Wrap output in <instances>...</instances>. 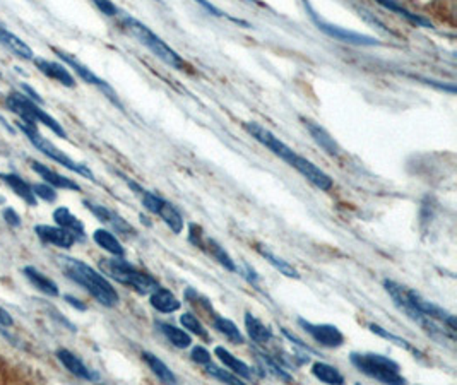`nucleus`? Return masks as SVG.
Instances as JSON below:
<instances>
[{
	"mask_svg": "<svg viewBox=\"0 0 457 385\" xmlns=\"http://www.w3.org/2000/svg\"><path fill=\"white\" fill-rule=\"evenodd\" d=\"M245 131L250 133L257 143H261L264 148L269 149L273 155L278 156V158H281L286 164H290L291 168H295L300 175L305 176L312 185L321 188V190L324 192H329L330 188H333L334 185L333 178H330L326 171H322L321 168L315 167L312 161H309L298 155V152H295L293 149L283 143L279 137H276L273 132L267 131L266 127L255 124V122H248V124H245Z\"/></svg>",
	"mask_w": 457,
	"mask_h": 385,
	"instance_id": "f257e3e1",
	"label": "nucleus"
},
{
	"mask_svg": "<svg viewBox=\"0 0 457 385\" xmlns=\"http://www.w3.org/2000/svg\"><path fill=\"white\" fill-rule=\"evenodd\" d=\"M60 267L67 278L72 279L79 286H82L100 305L108 306V308H113V306L118 305L120 296H118L117 289L113 288L112 282L103 274L98 273L91 266H88L82 261H77V259L62 257Z\"/></svg>",
	"mask_w": 457,
	"mask_h": 385,
	"instance_id": "f03ea898",
	"label": "nucleus"
},
{
	"mask_svg": "<svg viewBox=\"0 0 457 385\" xmlns=\"http://www.w3.org/2000/svg\"><path fill=\"white\" fill-rule=\"evenodd\" d=\"M384 288H385V292H387L389 296L392 298L396 308L399 310L401 313H404L409 320H413L415 324H418L420 327L423 329V331L427 332L433 341H437L439 344L454 343L456 332H452L447 325L442 324V322L433 320V319H430V317L423 315L420 310H416L415 306L409 304L408 298H406V286L392 281V279H384Z\"/></svg>",
	"mask_w": 457,
	"mask_h": 385,
	"instance_id": "7ed1b4c3",
	"label": "nucleus"
},
{
	"mask_svg": "<svg viewBox=\"0 0 457 385\" xmlns=\"http://www.w3.org/2000/svg\"><path fill=\"white\" fill-rule=\"evenodd\" d=\"M349 361L358 372L370 379L377 380L382 384L391 385H403L406 379L401 373V367L397 361L389 358V356L379 355V353H356L353 351L349 355Z\"/></svg>",
	"mask_w": 457,
	"mask_h": 385,
	"instance_id": "20e7f679",
	"label": "nucleus"
},
{
	"mask_svg": "<svg viewBox=\"0 0 457 385\" xmlns=\"http://www.w3.org/2000/svg\"><path fill=\"white\" fill-rule=\"evenodd\" d=\"M100 267L110 278L122 282V285L131 286L132 289H136V292L141 294H149L160 286L151 274L139 269L137 266L131 264V262L125 261L124 257L101 259Z\"/></svg>",
	"mask_w": 457,
	"mask_h": 385,
	"instance_id": "39448f33",
	"label": "nucleus"
},
{
	"mask_svg": "<svg viewBox=\"0 0 457 385\" xmlns=\"http://www.w3.org/2000/svg\"><path fill=\"white\" fill-rule=\"evenodd\" d=\"M122 26L125 27V31H127L131 37L136 38L141 45H144L149 52L155 55L156 58H160L161 62H165V64L173 67V69H176V70L185 69L184 58L180 57L175 50L170 48V46L161 40L156 33H153L148 26L143 25V22L137 21V19H134V18H129V15H125V18L122 19Z\"/></svg>",
	"mask_w": 457,
	"mask_h": 385,
	"instance_id": "423d86ee",
	"label": "nucleus"
},
{
	"mask_svg": "<svg viewBox=\"0 0 457 385\" xmlns=\"http://www.w3.org/2000/svg\"><path fill=\"white\" fill-rule=\"evenodd\" d=\"M15 124H18V127L21 129L22 132H25V136L27 137V139H30V143L33 144V146L37 148L38 151H41L43 155L46 156V158H50L52 161H55L57 164H62V167H65L67 170L77 173V175L84 176V178H88V180H93V182H94L93 171L89 170V168L86 167V164L74 161L72 158H70V156H67L64 151H60V149L55 146V144L50 143V141L46 139V137H43L41 133L38 132V125L37 124H26V122H22V120L15 122Z\"/></svg>",
	"mask_w": 457,
	"mask_h": 385,
	"instance_id": "0eeeda50",
	"label": "nucleus"
},
{
	"mask_svg": "<svg viewBox=\"0 0 457 385\" xmlns=\"http://www.w3.org/2000/svg\"><path fill=\"white\" fill-rule=\"evenodd\" d=\"M6 105L11 112L15 113L22 122L26 124H41L45 127H49L55 136H58L60 139H67V132L65 129L58 124L57 120L53 119L52 115L41 110L38 103H34L31 98L25 96L21 93H11L9 96L6 98Z\"/></svg>",
	"mask_w": 457,
	"mask_h": 385,
	"instance_id": "6e6552de",
	"label": "nucleus"
},
{
	"mask_svg": "<svg viewBox=\"0 0 457 385\" xmlns=\"http://www.w3.org/2000/svg\"><path fill=\"white\" fill-rule=\"evenodd\" d=\"M127 183H129V187H131L132 190L139 195L141 200H143V206L149 211V213L160 216V218L165 221V225L170 226V230L173 231V233H176V235L182 233L184 216L180 214V211L176 209L172 202L165 200L161 195L155 194V192L146 190V188L137 185V183L132 182V180H127Z\"/></svg>",
	"mask_w": 457,
	"mask_h": 385,
	"instance_id": "1a4fd4ad",
	"label": "nucleus"
},
{
	"mask_svg": "<svg viewBox=\"0 0 457 385\" xmlns=\"http://www.w3.org/2000/svg\"><path fill=\"white\" fill-rule=\"evenodd\" d=\"M298 325L322 348L336 349L345 344V334L333 324H314V322L298 319Z\"/></svg>",
	"mask_w": 457,
	"mask_h": 385,
	"instance_id": "9d476101",
	"label": "nucleus"
},
{
	"mask_svg": "<svg viewBox=\"0 0 457 385\" xmlns=\"http://www.w3.org/2000/svg\"><path fill=\"white\" fill-rule=\"evenodd\" d=\"M406 298H408L409 304L415 306L416 310H420V312L423 313V315L430 317V319H433V320L442 322V324L447 325V327L451 329L452 332L457 331L456 317L452 315L451 312H447V310H444L442 306L435 305L433 301L421 296L418 292H415V289H409V288H406Z\"/></svg>",
	"mask_w": 457,
	"mask_h": 385,
	"instance_id": "9b49d317",
	"label": "nucleus"
},
{
	"mask_svg": "<svg viewBox=\"0 0 457 385\" xmlns=\"http://www.w3.org/2000/svg\"><path fill=\"white\" fill-rule=\"evenodd\" d=\"M53 52L57 53L58 58H60V60H64L65 64L69 65L70 69H72L74 72H76L82 81L88 82V84H91V86H96L98 89H101V91H103L106 94V98H110V100H112L113 103L118 105V100H117L115 91H113V89L110 88V86L106 84V82L103 79H100V77H98L91 69H88V67H86L84 64H81V62H79L77 58L74 57V55L67 53V52H64V50L53 48Z\"/></svg>",
	"mask_w": 457,
	"mask_h": 385,
	"instance_id": "f8f14e48",
	"label": "nucleus"
},
{
	"mask_svg": "<svg viewBox=\"0 0 457 385\" xmlns=\"http://www.w3.org/2000/svg\"><path fill=\"white\" fill-rule=\"evenodd\" d=\"M84 206L88 207V209L91 211V213L96 216L100 221H103V223H106V225L112 226L117 233L124 235V237H127V238L134 237V233H136V231H134V228L129 225L124 218H120L115 211L108 209V207L101 206V204H94V202H91V200H84Z\"/></svg>",
	"mask_w": 457,
	"mask_h": 385,
	"instance_id": "ddd939ff",
	"label": "nucleus"
},
{
	"mask_svg": "<svg viewBox=\"0 0 457 385\" xmlns=\"http://www.w3.org/2000/svg\"><path fill=\"white\" fill-rule=\"evenodd\" d=\"M34 233L43 243L58 247V249H70L76 243V237L70 231L64 230L60 226H50V225H37L34 226Z\"/></svg>",
	"mask_w": 457,
	"mask_h": 385,
	"instance_id": "4468645a",
	"label": "nucleus"
},
{
	"mask_svg": "<svg viewBox=\"0 0 457 385\" xmlns=\"http://www.w3.org/2000/svg\"><path fill=\"white\" fill-rule=\"evenodd\" d=\"M57 358L62 365H64L65 370H69L74 377H77V379L88 380V382H94V380L100 379V375H98L96 372H93L84 361L79 358L77 355H74L72 351H69V349L65 348L58 349Z\"/></svg>",
	"mask_w": 457,
	"mask_h": 385,
	"instance_id": "2eb2a0df",
	"label": "nucleus"
},
{
	"mask_svg": "<svg viewBox=\"0 0 457 385\" xmlns=\"http://www.w3.org/2000/svg\"><path fill=\"white\" fill-rule=\"evenodd\" d=\"M33 60L39 72H43L46 77H50V79L60 82L65 88H74V86H76V79H74V76L69 72V69H67L65 65L45 60V58H33Z\"/></svg>",
	"mask_w": 457,
	"mask_h": 385,
	"instance_id": "dca6fc26",
	"label": "nucleus"
},
{
	"mask_svg": "<svg viewBox=\"0 0 457 385\" xmlns=\"http://www.w3.org/2000/svg\"><path fill=\"white\" fill-rule=\"evenodd\" d=\"M197 249L204 250L207 255H211L212 259H214L216 262H218L219 266H223L224 269L230 270V273H238V267H236L235 261L231 259V255L224 250V247L221 245L219 242H216L214 238H202V242L199 243V247Z\"/></svg>",
	"mask_w": 457,
	"mask_h": 385,
	"instance_id": "f3484780",
	"label": "nucleus"
},
{
	"mask_svg": "<svg viewBox=\"0 0 457 385\" xmlns=\"http://www.w3.org/2000/svg\"><path fill=\"white\" fill-rule=\"evenodd\" d=\"M31 168H33V171L38 173V175L41 176V178L45 180L49 185H52L53 188H65V190H74V192L81 190V187H79L74 180L67 178V176L60 175V173L50 170L49 167L38 163V161H33V163H31Z\"/></svg>",
	"mask_w": 457,
	"mask_h": 385,
	"instance_id": "a211bd4d",
	"label": "nucleus"
},
{
	"mask_svg": "<svg viewBox=\"0 0 457 385\" xmlns=\"http://www.w3.org/2000/svg\"><path fill=\"white\" fill-rule=\"evenodd\" d=\"M243 322H245V329H247L248 337H250L255 344L266 346L267 343H271V341L274 339V334H273V331H271L269 325L264 324V322L261 319H257L254 313L247 312Z\"/></svg>",
	"mask_w": 457,
	"mask_h": 385,
	"instance_id": "6ab92c4d",
	"label": "nucleus"
},
{
	"mask_svg": "<svg viewBox=\"0 0 457 385\" xmlns=\"http://www.w3.org/2000/svg\"><path fill=\"white\" fill-rule=\"evenodd\" d=\"M149 294H151L149 304H151L153 308L161 313H173L176 312V310H180V306H182V301H180L170 289L161 288V286H157L155 292H151Z\"/></svg>",
	"mask_w": 457,
	"mask_h": 385,
	"instance_id": "aec40b11",
	"label": "nucleus"
},
{
	"mask_svg": "<svg viewBox=\"0 0 457 385\" xmlns=\"http://www.w3.org/2000/svg\"><path fill=\"white\" fill-rule=\"evenodd\" d=\"M303 124H305L307 131L310 132V136L314 137L315 143L324 149L327 155L340 156V151H341L340 146H337L336 141H334V137H330V133L327 132L324 127H321L318 124H315V122L307 120V119H303Z\"/></svg>",
	"mask_w": 457,
	"mask_h": 385,
	"instance_id": "412c9836",
	"label": "nucleus"
},
{
	"mask_svg": "<svg viewBox=\"0 0 457 385\" xmlns=\"http://www.w3.org/2000/svg\"><path fill=\"white\" fill-rule=\"evenodd\" d=\"M53 219L55 223H57V226L70 231V233H72L77 240L86 238V230H84V225H82V221L77 218V216L70 213L67 207H57V209L53 211Z\"/></svg>",
	"mask_w": 457,
	"mask_h": 385,
	"instance_id": "4be33fe9",
	"label": "nucleus"
},
{
	"mask_svg": "<svg viewBox=\"0 0 457 385\" xmlns=\"http://www.w3.org/2000/svg\"><path fill=\"white\" fill-rule=\"evenodd\" d=\"M214 355L218 356L219 361L224 365L226 368H230L235 375H238L242 380H252V368L248 367L245 361H242L238 356L231 355L228 349H224L223 346H216L214 348Z\"/></svg>",
	"mask_w": 457,
	"mask_h": 385,
	"instance_id": "5701e85b",
	"label": "nucleus"
},
{
	"mask_svg": "<svg viewBox=\"0 0 457 385\" xmlns=\"http://www.w3.org/2000/svg\"><path fill=\"white\" fill-rule=\"evenodd\" d=\"M0 178L13 188L18 197H21L25 202L30 204V206H37L38 199L37 195H34L33 187H31L25 178H21V176L15 175V173H0Z\"/></svg>",
	"mask_w": 457,
	"mask_h": 385,
	"instance_id": "b1692460",
	"label": "nucleus"
},
{
	"mask_svg": "<svg viewBox=\"0 0 457 385\" xmlns=\"http://www.w3.org/2000/svg\"><path fill=\"white\" fill-rule=\"evenodd\" d=\"M0 43H2L4 46H7V48H9L14 55L25 58V60H33L34 58V53L33 50H31V46L27 45L26 41H22L18 34L11 33L7 27H4V30L0 31Z\"/></svg>",
	"mask_w": 457,
	"mask_h": 385,
	"instance_id": "393cba45",
	"label": "nucleus"
},
{
	"mask_svg": "<svg viewBox=\"0 0 457 385\" xmlns=\"http://www.w3.org/2000/svg\"><path fill=\"white\" fill-rule=\"evenodd\" d=\"M22 273H25L27 281H30L31 285L34 286V288L39 289V292L49 294V296H58L57 282L52 281L50 278H46L43 273H39L37 267L27 266V267H25V269H22Z\"/></svg>",
	"mask_w": 457,
	"mask_h": 385,
	"instance_id": "a878e982",
	"label": "nucleus"
},
{
	"mask_svg": "<svg viewBox=\"0 0 457 385\" xmlns=\"http://www.w3.org/2000/svg\"><path fill=\"white\" fill-rule=\"evenodd\" d=\"M156 327L157 331L163 334V336L167 337L173 346H175V348L185 349L192 344L191 334L184 331V329H179L176 325L168 324V322H156Z\"/></svg>",
	"mask_w": 457,
	"mask_h": 385,
	"instance_id": "bb28decb",
	"label": "nucleus"
},
{
	"mask_svg": "<svg viewBox=\"0 0 457 385\" xmlns=\"http://www.w3.org/2000/svg\"><path fill=\"white\" fill-rule=\"evenodd\" d=\"M93 240L96 242V245H100L108 254H112L113 257H124L125 255V249L112 231L100 228V230H96L93 233Z\"/></svg>",
	"mask_w": 457,
	"mask_h": 385,
	"instance_id": "cd10ccee",
	"label": "nucleus"
},
{
	"mask_svg": "<svg viewBox=\"0 0 457 385\" xmlns=\"http://www.w3.org/2000/svg\"><path fill=\"white\" fill-rule=\"evenodd\" d=\"M141 356H143L146 365H148V367L151 368V372L155 373V375L161 380V382H163V384H176L175 373L170 370V367H168V365L165 363L163 360H160L156 355H153V353H149V351H144Z\"/></svg>",
	"mask_w": 457,
	"mask_h": 385,
	"instance_id": "c85d7f7f",
	"label": "nucleus"
},
{
	"mask_svg": "<svg viewBox=\"0 0 457 385\" xmlns=\"http://www.w3.org/2000/svg\"><path fill=\"white\" fill-rule=\"evenodd\" d=\"M212 327L216 329L221 336L226 337L231 344H243L245 343V336L240 332V329L236 327L235 322L230 319H224V317L214 315L212 317Z\"/></svg>",
	"mask_w": 457,
	"mask_h": 385,
	"instance_id": "c756f323",
	"label": "nucleus"
},
{
	"mask_svg": "<svg viewBox=\"0 0 457 385\" xmlns=\"http://www.w3.org/2000/svg\"><path fill=\"white\" fill-rule=\"evenodd\" d=\"M257 250H259V254H261L262 257L266 259V261L269 262V264L273 266L276 270H279V274H283V276L291 278V279H300V273H298V270L295 269L290 262L285 261V259L279 257V255H276L274 252H271L269 249H266V247H262V245H259Z\"/></svg>",
	"mask_w": 457,
	"mask_h": 385,
	"instance_id": "7c9ffc66",
	"label": "nucleus"
},
{
	"mask_svg": "<svg viewBox=\"0 0 457 385\" xmlns=\"http://www.w3.org/2000/svg\"><path fill=\"white\" fill-rule=\"evenodd\" d=\"M312 373L317 380L324 384L330 385H342L345 384V375L337 370L333 365L322 363V361H317V363L312 365Z\"/></svg>",
	"mask_w": 457,
	"mask_h": 385,
	"instance_id": "2f4dec72",
	"label": "nucleus"
},
{
	"mask_svg": "<svg viewBox=\"0 0 457 385\" xmlns=\"http://www.w3.org/2000/svg\"><path fill=\"white\" fill-rule=\"evenodd\" d=\"M254 351H255V355L259 356V360L262 361L264 368H267V370L273 373L274 377H278V379L283 380V382H291V380H293V377H291L290 373L283 368V365H279L278 358H274V356L267 355V353H264V351H259V349H254Z\"/></svg>",
	"mask_w": 457,
	"mask_h": 385,
	"instance_id": "473e14b6",
	"label": "nucleus"
},
{
	"mask_svg": "<svg viewBox=\"0 0 457 385\" xmlns=\"http://www.w3.org/2000/svg\"><path fill=\"white\" fill-rule=\"evenodd\" d=\"M180 324L184 325V329H187L188 332L195 334L197 337H200V339L204 341H210V332H207V329L204 327L202 322H200L194 313L191 312H185L180 315Z\"/></svg>",
	"mask_w": 457,
	"mask_h": 385,
	"instance_id": "72a5a7b5",
	"label": "nucleus"
},
{
	"mask_svg": "<svg viewBox=\"0 0 457 385\" xmlns=\"http://www.w3.org/2000/svg\"><path fill=\"white\" fill-rule=\"evenodd\" d=\"M368 329L370 331H372L373 334H377V336H380V337H384V339H387V341H392L394 344L396 346H399V348H403L406 349V351H411L413 355H416L418 356L420 355V351L418 349H415L413 348L411 344L408 343V341L403 339V337H399V336H394L392 332H389L387 329H384V327H380L379 324H368Z\"/></svg>",
	"mask_w": 457,
	"mask_h": 385,
	"instance_id": "f704fd0d",
	"label": "nucleus"
},
{
	"mask_svg": "<svg viewBox=\"0 0 457 385\" xmlns=\"http://www.w3.org/2000/svg\"><path fill=\"white\" fill-rule=\"evenodd\" d=\"M204 368H206L207 375H211L212 379L219 380V382L231 384V385H243V380L240 379L238 375H235L233 372H226L224 368L216 367V365H212V361H211V363H207Z\"/></svg>",
	"mask_w": 457,
	"mask_h": 385,
	"instance_id": "c9c22d12",
	"label": "nucleus"
},
{
	"mask_svg": "<svg viewBox=\"0 0 457 385\" xmlns=\"http://www.w3.org/2000/svg\"><path fill=\"white\" fill-rule=\"evenodd\" d=\"M377 2L382 4V6L385 7V9H389V11H392V13H396V14H399V15H403V18L408 19V21H411V22H415V25H423V26H428V22L425 21V19H421L418 18V15H415V14H411L409 13V11H406L404 7H401L399 4L396 2V0H377Z\"/></svg>",
	"mask_w": 457,
	"mask_h": 385,
	"instance_id": "e433bc0d",
	"label": "nucleus"
},
{
	"mask_svg": "<svg viewBox=\"0 0 457 385\" xmlns=\"http://www.w3.org/2000/svg\"><path fill=\"white\" fill-rule=\"evenodd\" d=\"M31 187H33L37 199L45 200V202H55V199H57V192H55V188L49 185V183H37V185Z\"/></svg>",
	"mask_w": 457,
	"mask_h": 385,
	"instance_id": "4c0bfd02",
	"label": "nucleus"
},
{
	"mask_svg": "<svg viewBox=\"0 0 457 385\" xmlns=\"http://www.w3.org/2000/svg\"><path fill=\"white\" fill-rule=\"evenodd\" d=\"M191 360L200 367H206L207 363H211V353L204 346H195L191 351Z\"/></svg>",
	"mask_w": 457,
	"mask_h": 385,
	"instance_id": "58836bf2",
	"label": "nucleus"
},
{
	"mask_svg": "<svg viewBox=\"0 0 457 385\" xmlns=\"http://www.w3.org/2000/svg\"><path fill=\"white\" fill-rule=\"evenodd\" d=\"M94 6L98 7V9L101 11L105 15H110V18H113V15L118 14V9L115 7V4L112 2V0H93Z\"/></svg>",
	"mask_w": 457,
	"mask_h": 385,
	"instance_id": "ea45409f",
	"label": "nucleus"
},
{
	"mask_svg": "<svg viewBox=\"0 0 457 385\" xmlns=\"http://www.w3.org/2000/svg\"><path fill=\"white\" fill-rule=\"evenodd\" d=\"M2 216H4V219H6V223L9 226H13V228L21 226V216L15 213L13 207H6V209H4Z\"/></svg>",
	"mask_w": 457,
	"mask_h": 385,
	"instance_id": "a19ab883",
	"label": "nucleus"
},
{
	"mask_svg": "<svg viewBox=\"0 0 457 385\" xmlns=\"http://www.w3.org/2000/svg\"><path fill=\"white\" fill-rule=\"evenodd\" d=\"M11 325H14L13 317H11V313L7 310H4L0 306V327H11Z\"/></svg>",
	"mask_w": 457,
	"mask_h": 385,
	"instance_id": "79ce46f5",
	"label": "nucleus"
},
{
	"mask_svg": "<svg viewBox=\"0 0 457 385\" xmlns=\"http://www.w3.org/2000/svg\"><path fill=\"white\" fill-rule=\"evenodd\" d=\"M65 300L69 301L70 305L72 306H76L77 310H86V305L84 304H79V300L77 298H74V296H70V294H65Z\"/></svg>",
	"mask_w": 457,
	"mask_h": 385,
	"instance_id": "37998d69",
	"label": "nucleus"
},
{
	"mask_svg": "<svg viewBox=\"0 0 457 385\" xmlns=\"http://www.w3.org/2000/svg\"><path fill=\"white\" fill-rule=\"evenodd\" d=\"M4 27H6V26H4V25H2V22H0V31H2V30H4Z\"/></svg>",
	"mask_w": 457,
	"mask_h": 385,
	"instance_id": "c03bdc74",
	"label": "nucleus"
},
{
	"mask_svg": "<svg viewBox=\"0 0 457 385\" xmlns=\"http://www.w3.org/2000/svg\"><path fill=\"white\" fill-rule=\"evenodd\" d=\"M0 202H2V197H0Z\"/></svg>",
	"mask_w": 457,
	"mask_h": 385,
	"instance_id": "a18cd8bd",
	"label": "nucleus"
}]
</instances>
